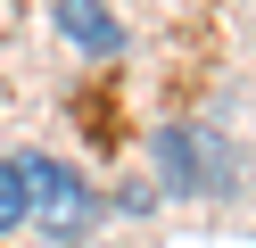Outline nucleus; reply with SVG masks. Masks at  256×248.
Returning <instances> with one entry per match:
<instances>
[{
  "label": "nucleus",
  "mask_w": 256,
  "mask_h": 248,
  "mask_svg": "<svg viewBox=\"0 0 256 248\" xmlns=\"http://www.w3.org/2000/svg\"><path fill=\"white\" fill-rule=\"evenodd\" d=\"M17 165H25V207L66 240V223H83V182L66 165H50V157H17Z\"/></svg>",
  "instance_id": "nucleus-1"
},
{
  "label": "nucleus",
  "mask_w": 256,
  "mask_h": 248,
  "mask_svg": "<svg viewBox=\"0 0 256 248\" xmlns=\"http://www.w3.org/2000/svg\"><path fill=\"white\" fill-rule=\"evenodd\" d=\"M58 33H66V42H83L91 58L124 50V25L108 17V0H58Z\"/></svg>",
  "instance_id": "nucleus-2"
},
{
  "label": "nucleus",
  "mask_w": 256,
  "mask_h": 248,
  "mask_svg": "<svg viewBox=\"0 0 256 248\" xmlns=\"http://www.w3.org/2000/svg\"><path fill=\"white\" fill-rule=\"evenodd\" d=\"M17 223H25V165L0 157V231H17Z\"/></svg>",
  "instance_id": "nucleus-3"
}]
</instances>
